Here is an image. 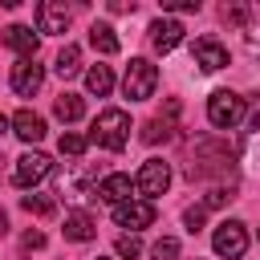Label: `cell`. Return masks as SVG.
I'll return each instance as SVG.
<instances>
[{"instance_id": "cell-1", "label": "cell", "mask_w": 260, "mask_h": 260, "mask_svg": "<svg viewBox=\"0 0 260 260\" xmlns=\"http://www.w3.org/2000/svg\"><path fill=\"white\" fill-rule=\"evenodd\" d=\"M89 138H93L98 146H106V150H122L126 138H130V118H126V110H102L98 122H93V130H89Z\"/></svg>"}, {"instance_id": "cell-2", "label": "cell", "mask_w": 260, "mask_h": 260, "mask_svg": "<svg viewBox=\"0 0 260 260\" xmlns=\"http://www.w3.org/2000/svg\"><path fill=\"white\" fill-rule=\"evenodd\" d=\"M154 85H158V69H154L146 57H134V61L126 65V77H122L126 98H130V102H146V98L154 93Z\"/></svg>"}, {"instance_id": "cell-3", "label": "cell", "mask_w": 260, "mask_h": 260, "mask_svg": "<svg viewBox=\"0 0 260 260\" xmlns=\"http://www.w3.org/2000/svg\"><path fill=\"white\" fill-rule=\"evenodd\" d=\"M207 118H211V126L232 130V126L244 118V98L232 93V89H215V93L207 98Z\"/></svg>"}, {"instance_id": "cell-4", "label": "cell", "mask_w": 260, "mask_h": 260, "mask_svg": "<svg viewBox=\"0 0 260 260\" xmlns=\"http://www.w3.org/2000/svg\"><path fill=\"white\" fill-rule=\"evenodd\" d=\"M211 248H215L223 260H240L244 248H248V232H244V223H240V219H223V223L215 228V236H211Z\"/></svg>"}, {"instance_id": "cell-5", "label": "cell", "mask_w": 260, "mask_h": 260, "mask_svg": "<svg viewBox=\"0 0 260 260\" xmlns=\"http://www.w3.org/2000/svg\"><path fill=\"white\" fill-rule=\"evenodd\" d=\"M134 187L146 195V203L154 199V195H162L167 187H171V167L162 162V158H146L142 162V171H138V179H134Z\"/></svg>"}, {"instance_id": "cell-6", "label": "cell", "mask_w": 260, "mask_h": 260, "mask_svg": "<svg viewBox=\"0 0 260 260\" xmlns=\"http://www.w3.org/2000/svg\"><path fill=\"white\" fill-rule=\"evenodd\" d=\"M49 171H53V158H49V154H41V150H28V154H20V158H16L12 183H16V187H32V183H41Z\"/></svg>"}, {"instance_id": "cell-7", "label": "cell", "mask_w": 260, "mask_h": 260, "mask_svg": "<svg viewBox=\"0 0 260 260\" xmlns=\"http://www.w3.org/2000/svg\"><path fill=\"white\" fill-rule=\"evenodd\" d=\"M154 203H134V199H126V203H118L114 207V219H118V228H146V223H154Z\"/></svg>"}, {"instance_id": "cell-8", "label": "cell", "mask_w": 260, "mask_h": 260, "mask_svg": "<svg viewBox=\"0 0 260 260\" xmlns=\"http://www.w3.org/2000/svg\"><path fill=\"white\" fill-rule=\"evenodd\" d=\"M41 81H45V73H41L37 61H16V65H12V89H16L20 98H32V93L41 89Z\"/></svg>"}, {"instance_id": "cell-9", "label": "cell", "mask_w": 260, "mask_h": 260, "mask_svg": "<svg viewBox=\"0 0 260 260\" xmlns=\"http://www.w3.org/2000/svg\"><path fill=\"white\" fill-rule=\"evenodd\" d=\"M37 28H41V32H65V28H69V8L57 4V0L37 4Z\"/></svg>"}, {"instance_id": "cell-10", "label": "cell", "mask_w": 260, "mask_h": 260, "mask_svg": "<svg viewBox=\"0 0 260 260\" xmlns=\"http://www.w3.org/2000/svg\"><path fill=\"white\" fill-rule=\"evenodd\" d=\"M4 45L16 49L20 61H32V57H37V32H32L28 24H8V28H4Z\"/></svg>"}, {"instance_id": "cell-11", "label": "cell", "mask_w": 260, "mask_h": 260, "mask_svg": "<svg viewBox=\"0 0 260 260\" xmlns=\"http://www.w3.org/2000/svg\"><path fill=\"white\" fill-rule=\"evenodd\" d=\"M195 65H203L207 73H215V69L228 65V49L219 41H211V37H199L195 41Z\"/></svg>"}, {"instance_id": "cell-12", "label": "cell", "mask_w": 260, "mask_h": 260, "mask_svg": "<svg viewBox=\"0 0 260 260\" xmlns=\"http://www.w3.org/2000/svg\"><path fill=\"white\" fill-rule=\"evenodd\" d=\"M179 41H183V24H179V20H154V24H150V45H154L158 53H171Z\"/></svg>"}, {"instance_id": "cell-13", "label": "cell", "mask_w": 260, "mask_h": 260, "mask_svg": "<svg viewBox=\"0 0 260 260\" xmlns=\"http://www.w3.org/2000/svg\"><path fill=\"white\" fill-rule=\"evenodd\" d=\"M130 191H134L130 175H106V179L98 183V195H102V199H110L114 207H118V203H126V199H130Z\"/></svg>"}, {"instance_id": "cell-14", "label": "cell", "mask_w": 260, "mask_h": 260, "mask_svg": "<svg viewBox=\"0 0 260 260\" xmlns=\"http://www.w3.org/2000/svg\"><path fill=\"white\" fill-rule=\"evenodd\" d=\"M12 126H16V138H24V142H41L45 138V118L32 114V110H20L12 118Z\"/></svg>"}, {"instance_id": "cell-15", "label": "cell", "mask_w": 260, "mask_h": 260, "mask_svg": "<svg viewBox=\"0 0 260 260\" xmlns=\"http://www.w3.org/2000/svg\"><path fill=\"white\" fill-rule=\"evenodd\" d=\"M93 232H98V228H93V219H89L85 211H69V215H65V236H69V240L85 244V240H93Z\"/></svg>"}, {"instance_id": "cell-16", "label": "cell", "mask_w": 260, "mask_h": 260, "mask_svg": "<svg viewBox=\"0 0 260 260\" xmlns=\"http://www.w3.org/2000/svg\"><path fill=\"white\" fill-rule=\"evenodd\" d=\"M89 45L98 49V53H106V57H114L122 45H118V37H114V28L110 24H89Z\"/></svg>"}, {"instance_id": "cell-17", "label": "cell", "mask_w": 260, "mask_h": 260, "mask_svg": "<svg viewBox=\"0 0 260 260\" xmlns=\"http://www.w3.org/2000/svg\"><path fill=\"white\" fill-rule=\"evenodd\" d=\"M85 85H89V93L106 98V93L114 89V73H110V65H93V69L85 73Z\"/></svg>"}, {"instance_id": "cell-18", "label": "cell", "mask_w": 260, "mask_h": 260, "mask_svg": "<svg viewBox=\"0 0 260 260\" xmlns=\"http://www.w3.org/2000/svg\"><path fill=\"white\" fill-rule=\"evenodd\" d=\"M53 110H57V118H61V122H77V118L85 114V102H81L77 93H61V98L53 102Z\"/></svg>"}, {"instance_id": "cell-19", "label": "cell", "mask_w": 260, "mask_h": 260, "mask_svg": "<svg viewBox=\"0 0 260 260\" xmlns=\"http://www.w3.org/2000/svg\"><path fill=\"white\" fill-rule=\"evenodd\" d=\"M53 69H57V77H73V73L81 69V49H77V45H65V49L57 53V65H53Z\"/></svg>"}, {"instance_id": "cell-20", "label": "cell", "mask_w": 260, "mask_h": 260, "mask_svg": "<svg viewBox=\"0 0 260 260\" xmlns=\"http://www.w3.org/2000/svg\"><path fill=\"white\" fill-rule=\"evenodd\" d=\"M20 207L32 211V215H53V211H57V195H24Z\"/></svg>"}, {"instance_id": "cell-21", "label": "cell", "mask_w": 260, "mask_h": 260, "mask_svg": "<svg viewBox=\"0 0 260 260\" xmlns=\"http://www.w3.org/2000/svg\"><path fill=\"white\" fill-rule=\"evenodd\" d=\"M57 146H61V154H69V158H81V154H85V138H81V134H61Z\"/></svg>"}, {"instance_id": "cell-22", "label": "cell", "mask_w": 260, "mask_h": 260, "mask_svg": "<svg viewBox=\"0 0 260 260\" xmlns=\"http://www.w3.org/2000/svg\"><path fill=\"white\" fill-rule=\"evenodd\" d=\"M158 138H171V126H167L162 118L146 122V130H142V142H158Z\"/></svg>"}, {"instance_id": "cell-23", "label": "cell", "mask_w": 260, "mask_h": 260, "mask_svg": "<svg viewBox=\"0 0 260 260\" xmlns=\"http://www.w3.org/2000/svg\"><path fill=\"white\" fill-rule=\"evenodd\" d=\"M114 248H118V256L134 260V256L142 252V240H138V236H118V244H114Z\"/></svg>"}, {"instance_id": "cell-24", "label": "cell", "mask_w": 260, "mask_h": 260, "mask_svg": "<svg viewBox=\"0 0 260 260\" xmlns=\"http://www.w3.org/2000/svg\"><path fill=\"white\" fill-rule=\"evenodd\" d=\"M154 260H179V240L162 236V240L154 244Z\"/></svg>"}, {"instance_id": "cell-25", "label": "cell", "mask_w": 260, "mask_h": 260, "mask_svg": "<svg viewBox=\"0 0 260 260\" xmlns=\"http://www.w3.org/2000/svg\"><path fill=\"white\" fill-rule=\"evenodd\" d=\"M203 215H207V207H187V211H183L187 232H199V228H203Z\"/></svg>"}, {"instance_id": "cell-26", "label": "cell", "mask_w": 260, "mask_h": 260, "mask_svg": "<svg viewBox=\"0 0 260 260\" xmlns=\"http://www.w3.org/2000/svg\"><path fill=\"white\" fill-rule=\"evenodd\" d=\"M162 12H199V0H162Z\"/></svg>"}, {"instance_id": "cell-27", "label": "cell", "mask_w": 260, "mask_h": 260, "mask_svg": "<svg viewBox=\"0 0 260 260\" xmlns=\"http://www.w3.org/2000/svg\"><path fill=\"white\" fill-rule=\"evenodd\" d=\"M20 248H24V252H32V248H45V236H41V232H24V236H20Z\"/></svg>"}, {"instance_id": "cell-28", "label": "cell", "mask_w": 260, "mask_h": 260, "mask_svg": "<svg viewBox=\"0 0 260 260\" xmlns=\"http://www.w3.org/2000/svg\"><path fill=\"white\" fill-rule=\"evenodd\" d=\"M228 199H232V195H228V191H223V187H215V191H211V195H207V199H203V207H223V203H228Z\"/></svg>"}, {"instance_id": "cell-29", "label": "cell", "mask_w": 260, "mask_h": 260, "mask_svg": "<svg viewBox=\"0 0 260 260\" xmlns=\"http://www.w3.org/2000/svg\"><path fill=\"white\" fill-rule=\"evenodd\" d=\"M8 232V215H4V207H0V236Z\"/></svg>"}, {"instance_id": "cell-30", "label": "cell", "mask_w": 260, "mask_h": 260, "mask_svg": "<svg viewBox=\"0 0 260 260\" xmlns=\"http://www.w3.org/2000/svg\"><path fill=\"white\" fill-rule=\"evenodd\" d=\"M4 130H8V118H4V114H0V134H4Z\"/></svg>"}, {"instance_id": "cell-31", "label": "cell", "mask_w": 260, "mask_h": 260, "mask_svg": "<svg viewBox=\"0 0 260 260\" xmlns=\"http://www.w3.org/2000/svg\"><path fill=\"white\" fill-rule=\"evenodd\" d=\"M98 260H106V256H98Z\"/></svg>"}]
</instances>
